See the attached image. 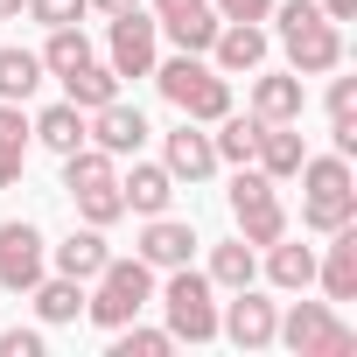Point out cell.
<instances>
[{
	"label": "cell",
	"mask_w": 357,
	"mask_h": 357,
	"mask_svg": "<svg viewBox=\"0 0 357 357\" xmlns=\"http://www.w3.org/2000/svg\"><path fill=\"white\" fill-rule=\"evenodd\" d=\"M147 77H154V91H161L175 112L197 119V126H218V119L231 112V77H225L218 63L190 56V50H175V56H168V63H154Z\"/></svg>",
	"instance_id": "obj_1"
},
{
	"label": "cell",
	"mask_w": 357,
	"mask_h": 357,
	"mask_svg": "<svg viewBox=\"0 0 357 357\" xmlns=\"http://www.w3.org/2000/svg\"><path fill=\"white\" fill-rule=\"evenodd\" d=\"M273 22L287 43V70L294 77H329L343 63V29L315 8V0H273Z\"/></svg>",
	"instance_id": "obj_2"
},
{
	"label": "cell",
	"mask_w": 357,
	"mask_h": 357,
	"mask_svg": "<svg viewBox=\"0 0 357 357\" xmlns=\"http://www.w3.org/2000/svg\"><path fill=\"white\" fill-rule=\"evenodd\" d=\"M154 301V266L133 252V259H105L91 280H84V315L98 329H126L140 308Z\"/></svg>",
	"instance_id": "obj_3"
},
{
	"label": "cell",
	"mask_w": 357,
	"mask_h": 357,
	"mask_svg": "<svg viewBox=\"0 0 357 357\" xmlns=\"http://www.w3.org/2000/svg\"><path fill=\"white\" fill-rule=\"evenodd\" d=\"M301 225L308 231H336V225H357V183H350V154H308L301 168Z\"/></svg>",
	"instance_id": "obj_4"
},
{
	"label": "cell",
	"mask_w": 357,
	"mask_h": 357,
	"mask_svg": "<svg viewBox=\"0 0 357 357\" xmlns=\"http://www.w3.org/2000/svg\"><path fill=\"white\" fill-rule=\"evenodd\" d=\"M161 315H168V336H175V343H211V336H218V287H211V273L168 266Z\"/></svg>",
	"instance_id": "obj_5"
},
{
	"label": "cell",
	"mask_w": 357,
	"mask_h": 357,
	"mask_svg": "<svg viewBox=\"0 0 357 357\" xmlns=\"http://www.w3.org/2000/svg\"><path fill=\"white\" fill-rule=\"evenodd\" d=\"M273 343H287L294 357H350L357 350V329L329 315V301H294L280 322H273Z\"/></svg>",
	"instance_id": "obj_6"
},
{
	"label": "cell",
	"mask_w": 357,
	"mask_h": 357,
	"mask_svg": "<svg viewBox=\"0 0 357 357\" xmlns=\"http://www.w3.org/2000/svg\"><path fill=\"white\" fill-rule=\"evenodd\" d=\"M231 218H238V238L259 252V245H273L280 231H287V211H280V183L273 175H259L252 161L238 168V183H231Z\"/></svg>",
	"instance_id": "obj_7"
},
{
	"label": "cell",
	"mask_w": 357,
	"mask_h": 357,
	"mask_svg": "<svg viewBox=\"0 0 357 357\" xmlns=\"http://www.w3.org/2000/svg\"><path fill=\"white\" fill-rule=\"evenodd\" d=\"M273 322H280V301L259 294L252 280L231 287V301L218 308V336H231L238 350H266V343H273Z\"/></svg>",
	"instance_id": "obj_8"
},
{
	"label": "cell",
	"mask_w": 357,
	"mask_h": 357,
	"mask_svg": "<svg viewBox=\"0 0 357 357\" xmlns=\"http://www.w3.org/2000/svg\"><path fill=\"white\" fill-rule=\"evenodd\" d=\"M43 273H50V245H43V231H36L29 218L0 225V294H29Z\"/></svg>",
	"instance_id": "obj_9"
},
{
	"label": "cell",
	"mask_w": 357,
	"mask_h": 357,
	"mask_svg": "<svg viewBox=\"0 0 357 357\" xmlns=\"http://www.w3.org/2000/svg\"><path fill=\"white\" fill-rule=\"evenodd\" d=\"M154 8V29L175 43V50H190V56H211V43H218V8L211 0H147Z\"/></svg>",
	"instance_id": "obj_10"
},
{
	"label": "cell",
	"mask_w": 357,
	"mask_h": 357,
	"mask_svg": "<svg viewBox=\"0 0 357 357\" xmlns=\"http://www.w3.org/2000/svg\"><path fill=\"white\" fill-rule=\"evenodd\" d=\"M154 36H161V29H154L140 8H133V15H112V36H105V63H112L119 77H147V70L161 63V56H154Z\"/></svg>",
	"instance_id": "obj_11"
},
{
	"label": "cell",
	"mask_w": 357,
	"mask_h": 357,
	"mask_svg": "<svg viewBox=\"0 0 357 357\" xmlns=\"http://www.w3.org/2000/svg\"><path fill=\"white\" fill-rule=\"evenodd\" d=\"M161 168L175 175V183H204V175H218L225 161H218V147H211V133L197 126V119H183L168 133V147H161Z\"/></svg>",
	"instance_id": "obj_12"
},
{
	"label": "cell",
	"mask_w": 357,
	"mask_h": 357,
	"mask_svg": "<svg viewBox=\"0 0 357 357\" xmlns=\"http://www.w3.org/2000/svg\"><path fill=\"white\" fill-rule=\"evenodd\" d=\"M84 133H91V147H105V154L119 161V154H140V140H147V119H140V105L112 98V105L84 112Z\"/></svg>",
	"instance_id": "obj_13"
},
{
	"label": "cell",
	"mask_w": 357,
	"mask_h": 357,
	"mask_svg": "<svg viewBox=\"0 0 357 357\" xmlns=\"http://www.w3.org/2000/svg\"><path fill=\"white\" fill-rule=\"evenodd\" d=\"M308 112V84L294 70H259L252 77V119H280V126H301Z\"/></svg>",
	"instance_id": "obj_14"
},
{
	"label": "cell",
	"mask_w": 357,
	"mask_h": 357,
	"mask_svg": "<svg viewBox=\"0 0 357 357\" xmlns=\"http://www.w3.org/2000/svg\"><path fill=\"white\" fill-rule=\"evenodd\" d=\"M197 245H204V238H197L183 218H168V211H161V218H147V231H140V259H147L154 273L190 266V259H197Z\"/></svg>",
	"instance_id": "obj_15"
},
{
	"label": "cell",
	"mask_w": 357,
	"mask_h": 357,
	"mask_svg": "<svg viewBox=\"0 0 357 357\" xmlns=\"http://www.w3.org/2000/svg\"><path fill=\"white\" fill-rule=\"evenodd\" d=\"M315 280H322L329 301H357V225L329 231V252L315 259Z\"/></svg>",
	"instance_id": "obj_16"
},
{
	"label": "cell",
	"mask_w": 357,
	"mask_h": 357,
	"mask_svg": "<svg viewBox=\"0 0 357 357\" xmlns=\"http://www.w3.org/2000/svg\"><path fill=\"white\" fill-rule=\"evenodd\" d=\"M119 197H126L133 218H161V211L175 204V175H168L161 161H133V168L119 175Z\"/></svg>",
	"instance_id": "obj_17"
},
{
	"label": "cell",
	"mask_w": 357,
	"mask_h": 357,
	"mask_svg": "<svg viewBox=\"0 0 357 357\" xmlns=\"http://www.w3.org/2000/svg\"><path fill=\"white\" fill-rule=\"evenodd\" d=\"M252 161H259V175L287 183V175L308 161V147H301V133H294V126H280V119H259V133H252Z\"/></svg>",
	"instance_id": "obj_18"
},
{
	"label": "cell",
	"mask_w": 357,
	"mask_h": 357,
	"mask_svg": "<svg viewBox=\"0 0 357 357\" xmlns=\"http://www.w3.org/2000/svg\"><path fill=\"white\" fill-rule=\"evenodd\" d=\"M29 140H36V147H50V154L63 161V154H77L91 133H84V112H77L70 98H56V105H43V112L29 119Z\"/></svg>",
	"instance_id": "obj_19"
},
{
	"label": "cell",
	"mask_w": 357,
	"mask_h": 357,
	"mask_svg": "<svg viewBox=\"0 0 357 357\" xmlns=\"http://www.w3.org/2000/svg\"><path fill=\"white\" fill-rule=\"evenodd\" d=\"M211 56H218V70H225V77L259 70V63H266V29H259V22H225V29H218V43H211Z\"/></svg>",
	"instance_id": "obj_20"
},
{
	"label": "cell",
	"mask_w": 357,
	"mask_h": 357,
	"mask_svg": "<svg viewBox=\"0 0 357 357\" xmlns=\"http://www.w3.org/2000/svg\"><path fill=\"white\" fill-rule=\"evenodd\" d=\"M266 252V280L280 287V294H301V287H315V245H301V238H273V245H259Z\"/></svg>",
	"instance_id": "obj_21"
},
{
	"label": "cell",
	"mask_w": 357,
	"mask_h": 357,
	"mask_svg": "<svg viewBox=\"0 0 357 357\" xmlns=\"http://www.w3.org/2000/svg\"><path fill=\"white\" fill-rule=\"evenodd\" d=\"M56 84H63V98H70L77 112H98V105H112V98H119V84H126V77H119L112 63H98V56H91V63H77V70H70V77H56Z\"/></svg>",
	"instance_id": "obj_22"
},
{
	"label": "cell",
	"mask_w": 357,
	"mask_h": 357,
	"mask_svg": "<svg viewBox=\"0 0 357 357\" xmlns=\"http://www.w3.org/2000/svg\"><path fill=\"white\" fill-rule=\"evenodd\" d=\"M105 259H112V245H105V231H98V225H84V231H70L63 245H50V266H56V273H70V280H91Z\"/></svg>",
	"instance_id": "obj_23"
},
{
	"label": "cell",
	"mask_w": 357,
	"mask_h": 357,
	"mask_svg": "<svg viewBox=\"0 0 357 357\" xmlns=\"http://www.w3.org/2000/svg\"><path fill=\"white\" fill-rule=\"evenodd\" d=\"M29 301H36V315L56 329V322H77L84 315V280H70V273H43L36 287H29Z\"/></svg>",
	"instance_id": "obj_24"
},
{
	"label": "cell",
	"mask_w": 357,
	"mask_h": 357,
	"mask_svg": "<svg viewBox=\"0 0 357 357\" xmlns=\"http://www.w3.org/2000/svg\"><path fill=\"white\" fill-rule=\"evenodd\" d=\"M29 168V112L0 98V190H15Z\"/></svg>",
	"instance_id": "obj_25"
},
{
	"label": "cell",
	"mask_w": 357,
	"mask_h": 357,
	"mask_svg": "<svg viewBox=\"0 0 357 357\" xmlns=\"http://www.w3.org/2000/svg\"><path fill=\"white\" fill-rule=\"evenodd\" d=\"M43 77H50V70H43L36 50H22V43H15V50H0V98H8V105H29Z\"/></svg>",
	"instance_id": "obj_26"
},
{
	"label": "cell",
	"mask_w": 357,
	"mask_h": 357,
	"mask_svg": "<svg viewBox=\"0 0 357 357\" xmlns=\"http://www.w3.org/2000/svg\"><path fill=\"white\" fill-rule=\"evenodd\" d=\"M105 183H119V168H112V154L105 147H77V154H63V190L70 197H84V190H105Z\"/></svg>",
	"instance_id": "obj_27"
},
{
	"label": "cell",
	"mask_w": 357,
	"mask_h": 357,
	"mask_svg": "<svg viewBox=\"0 0 357 357\" xmlns=\"http://www.w3.org/2000/svg\"><path fill=\"white\" fill-rule=\"evenodd\" d=\"M77 63H91V36H84L77 22L50 29V43H43V70H50V77H70Z\"/></svg>",
	"instance_id": "obj_28"
},
{
	"label": "cell",
	"mask_w": 357,
	"mask_h": 357,
	"mask_svg": "<svg viewBox=\"0 0 357 357\" xmlns=\"http://www.w3.org/2000/svg\"><path fill=\"white\" fill-rule=\"evenodd\" d=\"M204 273H211V287H225V294H231V287H245V280L259 273V259H252V245H245V238H225V245H211V266H204Z\"/></svg>",
	"instance_id": "obj_29"
},
{
	"label": "cell",
	"mask_w": 357,
	"mask_h": 357,
	"mask_svg": "<svg viewBox=\"0 0 357 357\" xmlns=\"http://www.w3.org/2000/svg\"><path fill=\"white\" fill-rule=\"evenodd\" d=\"M252 133H259V119H252V112H225V119H218V133H211L218 161L245 168V161H252Z\"/></svg>",
	"instance_id": "obj_30"
},
{
	"label": "cell",
	"mask_w": 357,
	"mask_h": 357,
	"mask_svg": "<svg viewBox=\"0 0 357 357\" xmlns=\"http://www.w3.org/2000/svg\"><path fill=\"white\" fill-rule=\"evenodd\" d=\"M70 204H77V218H84V225H98V231L126 218V197H119V183H105V190H84V197H70Z\"/></svg>",
	"instance_id": "obj_31"
},
{
	"label": "cell",
	"mask_w": 357,
	"mask_h": 357,
	"mask_svg": "<svg viewBox=\"0 0 357 357\" xmlns=\"http://www.w3.org/2000/svg\"><path fill=\"white\" fill-rule=\"evenodd\" d=\"M112 336H119L112 357H168V350H175L168 329H140V322H126V329H112Z\"/></svg>",
	"instance_id": "obj_32"
},
{
	"label": "cell",
	"mask_w": 357,
	"mask_h": 357,
	"mask_svg": "<svg viewBox=\"0 0 357 357\" xmlns=\"http://www.w3.org/2000/svg\"><path fill=\"white\" fill-rule=\"evenodd\" d=\"M22 15L43 22V29H63V22H84L91 15V0H22Z\"/></svg>",
	"instance_id": "obj_33"
},
{
	"label": "cell",
	"mask_w": 357,
	"mask_h": 357,
	"mask_svg": "<svg viewBox=\"0 0 357 357\" xmlns=\"http://www.w3.org/2000/svg\"><path fill=\"white\" fill-rule=\"evenodd\" d=\"M357 119V77H336L329 84V126H350Z\"/></svg>",
	"instance_id": "obj_34"
},
{
	"label": "cell",
	"mask_w": 357,
	"mask_h": 357,
	"mask_svg": "<svg viewBox=\"0 0 357 357\" xmlns=\"http://www.w3.org/2000/svg\"><path fill=\"white\" fill-rule=\"evenodd\" d=\"M218 22H266L273 15V0H211Z\"/></svg>",
	"instance_id": "obj_35"
},
{
	"label": "cell",
	"mask_w": 357,
	"mask_h": 357,
	"mask_svg": "<svg viewBox=\"0 0 357 357\" xmlns=\"http://www.w3.org/2000/svg\"><path fill=\"white\" fill-rule=\"evenodd\" d=\"M0 357H43V329H8L0 336Z\"/></svg>",
	"instance_id": "obj_36"
},
{
	"label": "cell",
	"mask_w": 357,
	"mask_h": 357,
	"mask_svg": "<svg viewBox=\"0 0 357 357\" xmlns=\"http://www.w3.org/2000/svg\"><path fill=\"white\" fill-rule=\"evenodd\" d=\"M315 8H322L329 22H357V0H315Z\"/></svg>",
	"instance_id": "obj_37"
},
{
	"label": "cell",
	"mask_w": 357,
	"mask_h": 357,
	"mask_svg": "<svg viewBox=\"0 0 357 357\" xmlns=\"http://www.w3.org/2000/svg\"><path fill=\"white\" fill-rule=\"evenodd\" d=\"M91 8H98V15L112 22V15H133V8H140V0H91Z\"/></svg>",
	"instance_id": "obj_38"
},
{
	"label": "cell",
	"mask_w": 357,
	"mask_h": 357,
	"mask_svg": "<svg viewBox=\"0 0 357 357\" xmlns=\"http://www.w3.org/2000/svg\"><path fill=\"white\" fill-rule=\"evenodd\" d=\"M0 22H22V0H0Z\"/></svg>",
	"instance_id": "obj_39"
}]
</instances>
